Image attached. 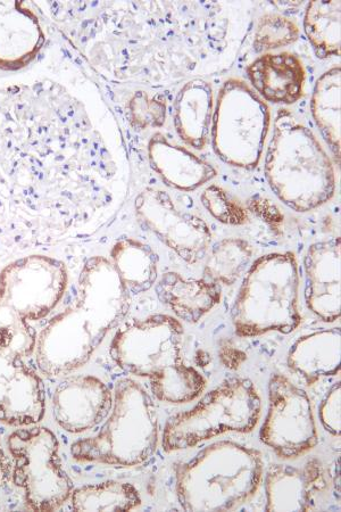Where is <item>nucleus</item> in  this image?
<instances>
[{
  "label": "nucleus",
  "instance_id": "obj_1",
  "mask_svg": "<svg viewBox=\"0 0 341 512\" xmlns=\"http://www.w3.org/2000/svg\"><path fill=\"white\" fill-rule=\"evenodd\" d=\"M68 283L65 264L45 255L24 256L0 272V421L6 425L44 418L45 385L28 365L38 336L31 322L51 315Z\"/></svg>",
  "mask_w": 341,
  "mask_h": 512
},
{
  "label": "nucleus",
  "instance_id": "obj_24",
  "mask_svg": "<svg viewBox=\"0 0 341 512\" xmlns=\"http://www.w3.org/2000/svg\"><path fill=\"white\" fill-rule=\"evenodd\" d=\"M307 39L321 60L339 57L341 52V3L315 0L307 4L304 15Z\"/></svg>",
  "mask_w": 341,
  "mask_h": 512
},
{
  "label": "nucleus",
  "instance_id": "obj_26",
  "mask_svg": "<svg viewBox=\"0 0 341 512\" xmlns=\"http://www.w3.org/2000/svg\"><path fill=\"white\" fill-rule=\"evenodd\" d=\"M74 511H131L141 506L140 493L135 485L106 481L85 485L71 494Z\"/></svg>",
  "mask_w": 341,
  "mask_h": 512
},
{
  "label": "nucleus",
  "instance_id": "obj_22",
  "mask_svg": "<svg viewBox=\"0 0 341 512\" xmlns=\"http://www.w3.org/2000/svg\"><path fill=\"white\" fill-rule=\"evenodd\" d=\"M110 261L130 294H143L158 280V255L148 244L124 237L112 246Z\"/></svg>",
  "mask_w": 341,
  "mask_h": 512
},
{
  "label": "nucleus",
  "instance_id": "obj_9",
  "mask_svg": "<svg viewBox=\"0 0 341 512\" xmlns=\"http://www.w3.org/2000/svg\"><path fill=\"white\" fill-rule=\"evenodd\" d=\"M121 321L89 297L77 293L37 336L36 363L49 378L68 376L85 366L105 337Z\"/></svg>",
  "mask_w": 341,
  "mask_h": 512
},
{
  "label": "nucleus",
  "instance_id": "obj_5",
  "mask_svg": "<svg viewBox=\"0 0 341 512\" xmlns=\"http://www.w3.org/2000/svg\"><path fill=\"white\" fill-rule=\"evenodd\" d=\"M299 267L291 252L269 253L255 260L241 283L231 321L241 338L291 334L301 326Z\"/></svg>",
  "mask_w": 341,
  "mask_h": 512
},
{
  "label": "nucleus",
  "instance_id": "obj_13",
  "mask_svg": "<svg viewBox=\"0 0 341 512\" xmlns=\"http://www.w3.org/2000/svg\"><path fill=\"white\" fill-rule=\"evenodd\" d=\"M113 393L101 378L66 376L53 395V416L65 432L81 434L103 423L110 415Z\"/></svg>",
  "mask_w": 341,
  "mask_h": 512
},
{
  "label": "nucleus",
  "instance_id": "obj_25",
  "mask_svg": "<svg viewBox=\"0 0 341 512\" xmlns=\"http://www.w3.org/2000/svg\"><path fill=\"white\" fill-rule=\"evenodd\" d=\"M253 258V246L246 239L224 238L207 253L203 277L220 286L235 285L246 274Z\"/></svg>",
  "mask_w": 341,
  "mask_h": 512
},
{
  "label": "nucleus",
  "instance_id": "obj_23",
  "mask_svg": "<svg viewBox=\"0 0 341 512\" xmlns=\"http://www.w3.org/2000/svg\"><path fill=\"white\" fill-rule=\"evenodd\" d=\"M311 113L316 127L319 128L324 142L340 165L341 151V69L324 72L316 81L311 99Z\"/></svg>",
  "mask_w": 341,
  "mask_h": 512
},
{
  "label": "nucleus",
  "instance_id": "obj_4",
  "mask_svg": "<svg viewBox=\"0 0 341 512\" xmlns=\"http://www.w3.org/2000/svg\"><path fill=\"white\" fill-rule=\"evenodd\" d=\"M262 453L235 441L206 445L193 459L179 462L176 493L185 511H232L259 491L263 480Z\"/></svg>",
  "mask_w": 341,
  "mask_h": 512
},
{
  "label": "nucleus",
  "instance_id": "obj_27",
  "mask_svg": "<svg viewBox=\"0 0 341 512\" xmlns=\"http://www.w3.org/2000/svg\"><path fill=\"white\" fill-rule=\"evenodd\" d=\"M299 37V28L294 21L279 14H265L257 23L254 37L256 53L277 51L293 45Z\"/></svg>",
  "mask_w": 341,
  "mask_h": 512
},
{
  "label": "nucleus",
  "instance_id": "obj_10",
  "mask_svg": "<svg viewBox=\"0 0 341 512\" xmlns=\"http://www.w3.org/2000/svg\"><path fill=\"white\" fill-rule=\"evenodd\" d=\"M13 483L33 511H55L71 498L73 482L62 467L60 443L46 427L22 428L7 439Z\"/></svg>",
  "mask_w": 341,
  "mask_h": 512
},
{
  "label": "nucleus",
  "instance_id": "obj_31",
  "mask_svg": "<svg viewBox=\"0 0 341 512\" xmlns=\"http://www.w3.org/2000/svg\"><path fill=\"white\" fill-rule=\"evenodd\" d=\"M219 354L223 366L231 370L238 369L247 359V355L231 343H222Z\"/></svg>",
  "mask_w": 341,
  "mask_h": 512
},
{
  "label": "nucleus",
  "instance_id": "obj_17",
  "mask_svg": "<svg viewBox=\"0 0 341 512\" xmlns=\"http://www.w3.org/2000/svg\"><path fill=\"white\" fill-rule=\"evenodd\" d=\"M147 154L149 164L163 183L180 192H195L218 176L210 162L172 143L161 132L149 139Z\"/></svg>",
  "mask_w": 341,
  "mask_h": 512
},
{
  "label": "nucleus",
  "instance_id": "obj_21",
  "mask_svg": "<svg viewBox=\"0 0 341 512\" xmlns=\"http://www.w3.org/2000/svg\"><path fill=\"white\" fill-rule=\"evenodd\" d=\"M214 105L210 82L193 79L180 89L173 106V123L182 142L204 150L210 142Z\"/></svg>",
  "mask_w": 341,
  "mask_h": 512
},
{
  "label": "nucleus",
  "instance_id": "obj_29",
  "mask_svg": "<svg viewBox=\"0 0 341 512\" xmlns=\"http://www.w3.org/2000/svg\"><path fill=\"white\" fill-rule=\"evenodd\" d=\"M129 119L138 130L157 129L164 126L168 105L162 95L138 92L129 103Z\"/></svg>",
  "mask_w": 341,
  "mask_h": 512
},
{
  "label": "nucleus",
  "instance_id": "obj_19",
  "mask_svg": "<svg viewBox=\"0 0 341 512\" xmlns=\"http://www.w3.org/2000/svg\"><path fill=\"white\" fill-rule=\"evenodd\" d=\"M158 300L178 320L194 325L210 313L222 299V286L202 278H188L176 271L165 272L157 280Z\"/></svg>",
  "mask_w": 341,
  "mask_h": 512
},
{
  "label": "nucleus",
  "instance_id": "obj_32",
  "mask_svg": "<svg viewBox=\"0 0 341 512\" xmlns=\"http://www.w3.org/2000/svg\"><path fill=\"white\" fill-rule=\"evenodd\" d=\"M12 473V461L8 459L2 443H0V486H5L12 481Z\"/></svg>",
  "mask_w": 341,
  "mask_h": 512
},
{
  "label": "nucleus",
  "instance_id": "obj_28",
  "mask_svg": "<svg viewBox=\"0 0 341 512\" xmlns=\"http://www.w3.org/2000/svg\"><path fill=\"white\" fill-rule=\"evenodd\" d=\"M207 212L223 225L243 226L249 220V214L243 204L234 195L218 185H210L201 196Z\"/></svg>",
  "mask_w": 341,
  "mask_h": 512
},
{
  "label": "nucleus",
  "instance_id": "obj_6",
  "mask_svg": "<svg viewBox=\"0 0 341 512\" xmlns=\"http://www.w3.org/2000/svg\"><path fill=\"white\" fill-rule=\"evenodd\" d=\"M158 440L160 423L152 396L133 379L121 378L101 431L74 442L71 456L80 464L136 467L154 456Z\"/></svg>",
  "mask_w": 341,
  "mask_h": 512
},
{
  "label": "nucleus",
  "instance_id": "obj_16",
  "mask_svg": "<svg viewBox=\"0 0 341 512\" xmlns=\"http://www.w3.org/2000/svg\"><path fill=\"white\" fill-rule=\"evenodd\" d=\"M45 43L38 16L24 2H0V69L19 70L36 59Z\"/></svg>",
  "mask_w": 341,
  "mask_h": 512
},
{
  "label": "nucleus",
  "instance_id": "obj_7",
  "mask_svg": "<svg viewBox=\"0 0 341 512\" xmlns=\"http://www.w3.org/2000/svg\"><path fill=\"white\" fill-rule=\"evenodd\" d=\"M262 399L248 378H230L214 388L193 409L174 415L166 421L162 447L176 452L224 433H249L259 424Z\"/></svg>",
  "mask_w": 341,
  "mask_h": 512
},
{
  "label": "nucleus",
  "instance_id": "obj_14",
  "mask_svg": "<svg viewBox=\"0 0 341 512\" xmlns=\"http://www.w3.org/2000/svg\"><path fill=\"white\" fill-rule=\"evenodd\" d=\"M305 302L324 322L339 320L341 313V241L312 244L304 256Z\"/></svg>",
  "mask_w": 341,
  "mask_h": 512
},
{
  "label": "nucleus",
  "instance_id": "obj_20",
  "mask_svg": "<svg viewBox=\"0 0 341 512\" xmlns=\"http://www.w3.org/2000/svg\"><path fill=\"white\" fill-rule=\"evenodd\" d=\"M341 330L330 328L299 337L288 352L287 365L306 385L340 374Z\"/></svg>",
  "mask_w": 341,
  "mask_h": 512
},
{
  "label": "nucleus",
  "instance_id": "obj_8",
  "mask_svg": "<svg viewBox=\"0 0 341 512\" xmlns=\"http://www.w3.org/2000/svg\"><path fill=\"white\" fill-rule=\"evenodd\" d=\"M271 128V111L264 99L240 79L224 82L214 105L213 151L231 167L254 170L263 158Z\"/></svg>",
  "mask_w": 341,
  "mask_h": 512
},
{
  "label": "nucleus",
  "instance_id": "obj_2",
  "mask_svg": "<svg viewBox=\"0 0 341 512\" xmlns=\"http://www.w3.org/2000/svg\"><path fill=\"white\" fill-rule=\"evenodd\" d=\"M185 330L169 315H152L126 322L115 333L110 354L126 373L148 378L157 400L171 404L194 401L206 379L182 358Z\"/></svg>",
  "mask_w": 341,
  "mask_h": 512
},
{
  "label": "nucleus",
  "instance_id": "obj_12",
  "mask_svg": "<svg viewBox=\"0 0 341 512\" xmlns=\"http://www.w3.org/2000/svg\"><path fill=\"white\" fill-rule=\"evenodd\" d=\"M139 224L186 263L206 258L212 243L209 225L196 214L181 211L172 197L157 188H146L135 202Z\"/></svg>",
  "mask_w": 341,
  "mask_h": 512
},
{
  "label": "nucleus",
  "instance_id": "obj_15",
  "mask_svg": "<svg viewBox=\"0 0 341 512\" xmlns=\"http://www.w3.org/2000/svg\"><path fill=\"white\" fill-rule=\"evenodd\" d=\"M266 511H311L315 497L327 489L326 469L318 458L302 467L272 465L264 478Z\"/></svg>",
  "mask_w": 341,
  "mask_h": 512
},
{
  "label": "nucleus",
  "instance_id": "obj_30",
  "mask_svg": "<svg viewBox=\"0 0 341 512\" xmlns=\"http://www.w3.org/2000/svg\"><path fill=\"white\" fill-rule=\"evenodd\" d=\"M319 417L321 425L332 435L340 436L341 431V385L340 382L330 387L324 396L320 408Z\"/></svg>",
  "mask_w": 341,
  "mask_h": 512
},
{
  "label": "nucleus",
  "instance_id": "obj_3",
  "mask_svg": "<svg viewBox=\"0 0 341 512\" xmlns=\"http://www.w3.org/2000/svg\"><path fill=\"white\" fill-rule=\"evenodd\" d=\"M264 175L271 191L287 208L311 212L336 192V171L313 131L288 110L278 112L264 156Z\"/></svg>",
  "mask_w": 341,
  "mask_h": 512
},
{
  "label": "nucleus",
  "instance_id": "obj_11",
  "mask_svg": "<svg viewBox=\"0 0 341 512\" xmlns=\"http://www.w3.org/2000/svg\"><path fill=\"white\" fill-rule=\"evenodd\" d=\"M260 440L282 460H294L319 443L310 396L281 374L269 382V410Z\"/></svg>",
  "mask_w": 341,
  "mask_h": 512
},
{
  "label": "nucleus",
  "instance_id": "obj_18",
  "mask_svg": "<svg viewBox=\"0 0 341 512\" xmlns=\"http://www.w3.org/2000/svg\"><path fill=\"white\" fill-rule=\"evenodd\" d=\"M247 77L265 102L293 105L304 95L306 72L295 54L265 53L248 65Z\"/></svg>",
  "mask_w": 341,
  "mask_h": 512
}]
</instances>
